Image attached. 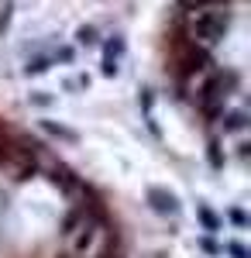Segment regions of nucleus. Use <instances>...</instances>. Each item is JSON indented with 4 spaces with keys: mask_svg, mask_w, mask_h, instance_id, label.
Instances as JSON below:
<instances>
[{
    "mask_svg": "<svg viewBox=\"0 0 251 258\" xmlns=\"http://www.w3.org/2000/svg\"><path fill=\"white\" fill-rule=\"evenodd\" d=\"M227 24H231V14L220 11V7L190 11V14H186V38L193 41V45H203V48H207V45H217V41L224 38Z\"/></svg>",
    "mask_w": 251,
    "mask_h": 258,
    "instance_id": "f257e3e1",
    "label": "nucleus"
},
{
    "mask_svg": "<svg viewBox=\"0 0 251 258\" xmlns=\"http://www.w3.org/2000/svg\"><path fill=\"white\" fill-rule=\"evenodd\" d=\"M175 66H179V76L186 80V76H196V73H203L207 66H210V52L203 48V45H182L179 48V59H175Z\"/></svg>",
    "mask_w": 251,
    "mask_h": 258,
    "instance_id": "f03ea898",
    "label": "nucleus"
},
{
    "mask_svg": "<svg viewBox=\"0 0 251 258\" xmlns=\"http://www.w3.org/2000/svg\"><path fill=\"white\" fill-rule=\"evenodd\" d=\"M234 73H227V76H224V73H220V76H213L210 83H207V86H203V90H200V107H207V110H213V107H217V103H220V100L227 97V93H231V86H234Z\"/></svg>",
    "mask_w": 251,
    "mask_h": 258,
    "instance_id": "7ed1b4c3",
    "label": "nucleus"
},
{
    "mask_svg": "<svg viewBox=\"0 0 251 258\" xmlns=\"http://www.w3.org/2000/svg\"><path fill=\"white\" fill-rule=\"evenodd\" d=\"M148 203L155 214H179V200L165 189H148Z\"/></svg>",
    "mask_w": 251,
    "mask_h": 258,
    "instance_id": "20e7f679",
    "label": "nucleus"
},
{
    "mask_svg": "<svg viewBox=\"0 0 251 258\" xmlns=\"http://www.w3.org/2000/svg\"><path fill=\"white\" fill-rule=\"evenodd\" d=\"M52 182H55V186H62V189H76V186H79L76 176H73L66 165H55V169H52Z\"/></svg>",
    "mask_w": 251,
    "mask_h": 258,
    "instance_id": "39448f33",
    "label": "nucleus"
},
{
    "mask_svg": "<svg viewBox=\"0 0 251 258\" xmlns=\"http://www.w3.org/2000/svg\"><path fill=\"white\" fill-rule=\"evenodd\" d=\"M207 7H227V0H179V11H207Z\"/></svg>",
    "mask_w": 251,
    "mask_h": 258,
    "instance_id": "423d86ee",
    "label": "nucleus"
},
{
    "mask_svg": "<svg viewBox=\"0 0 251 258\" xmlns=\"http://www.w3.org/2000/svg\"><path fill=\"white\" fill-rule=\"evenodd\" d=\"M41 127L48 131V135H55V138H66V141H76V131H69V127H62L55 120H41Z\"/></svg>",
    "mask_w": 251,
    "mask_h": 258,
    "instance_id": "0eeeda50",
    "label": "nucleus"
},
{
    "mask_svg": "<svg viewBox=\"0 0 251 258\" xmlns=\"http://www.w3.org/2000/svg\"><path fill=\"white\" fill-rule=\"evenodd\" d=\"M248 124V117H244V110H231L227 117H224V131H241Z\"/></svg>",
    "mask_w": 251,
    "mask_h": 258,
    "instance_id": "6e6552de",
    "label": "nucleus"
},
{
    "mask_svg": "<svg viewBox=\"0 0 251 258\" xmlns=\"http://www.w3.org/2000/svg\"><path fill=\"white\" fill-rule=\"evenodd\" d=\"M79 231H83V234H79V238L73 241V248H76L79 255H83V251H86V248H90V244H93V227H90V224H83V227H79Z\"/></svg>",
    "mask_w": 251,
    "mask_h": 258,
    "instance_id": "1a4fd4ad",
    "label": "nucleus"
},
{
    "mask_svg": "<svg viewBox=\"0 0 251 258\" xmlns=\"http://www.w3.org/2000/svg\"><path fill=\"white\" fill-rule=\"evenodd\" d=\"M79 224H83V210H73L69 217L62 220V234H76V231H79Z\"/></svg>",
    "mask_w": 251,
    "mask_h": 258,
    "instance_id": "9d476101",
    "label": "nucleus"
},
{
    "mask_svg": "<svg viewBox=\"0 0 251 258\" xmlns=\"http://www.w3.org/2000/svg\"><path fill=\"white\" fill-rule=\"evenodd\" d=\"M76 41H79V45H90V41H97V28H90V24H86V28H79V31H76Z\"/></svg>",
    "mask_w": 251,
    "mask_h": 258,
    "instance_id": "9b49d317",
    "label": "nucleus"
},
{
    "mask_svg": "<svg viewBox=\"0 0 251 258\" xmlns=\"http://www.w3.org/2000/svg\"><path fill=\"white\" fill-rule=\"evenodd\" d=\"M210 165H213V169L224 165V159H220V145H217V141H210Z\"/></svg>",
    "mask_w": 251,
    "mask_h": 258,
    "instance_id": "f8f14e48",
    "label": "nucleus"
},
{
    "mask_svg": "<svg viewBox=\"0 0 251 258\" xmlns=\"http://www.w3.org/2000/svg\"><path fill=\"white\" fill-rule=\"evenodd\" d=\"M200 220H203V224H207L210 231H217V217H213V214L207 210V207H200Z\"/></svg>",
    "mask_w": 251,
    "mask_h": 258,
    "instance_id": "ddd939ff",
    "label": "nucleus"
},
{
    "mask_svg": "<svg viewBox=\"0 0 251 258\" xmlns=\"http://www.w3.org/2000/svg\"><path fill=\"white\" fill-rule=\"evenodd\" d=\"M48 69V59H35V62H28V73H45Z\"/></svg>",
    "mask_w": 251,
    "mask_h": 258,
    "instance_id": "4468645a",
    "label": "nucleus"
},
{
    "mask_svg": "<svg viewBox=\"0 0 251 258\" xmlns=\"http://www.w3.org/2000/svg\"><path fill=\"white\" fill-rule=\"evenodd\" d=\"M227 251H231L234 258H248V251H244V248H241V244H227Z\"/></svg>",
    "mask_w": 251,
    "mask_h": 258,
    "instance_id": "2eb2a0df",
    "label": "nucleus"
},
{
    "mask_svg": "<svg viewBox=\"0 0 251 258\" xmlns=\"http://www.w3.org/2000/svg\"><path fill=\"white\" fill-rule=\"evenodd\" d=\"M231 220H234V224H241V227L248 224V217H244V210H231Z\"/></svg>",
    "mask_w": 251,
    "mask_h": 258,
    "instance_id": "dca6fc26",
    "label": "nucleus"
},
{
    "mask_svg": "<svg viewBox=\"0 0 251 258\" xmlns=\"http://www.w3.org/2000/svg\"><path fill=\"white\" fill-rule=\"evenodd\" d=\"M4 135H11V127H7V124L0 120V138H4Z\"/></svg>",
    "mask_w": 251,
    "mask_h": 258,
    "instance_id": "f3484780",
    "label": "nucleus"
}]
</instances>
